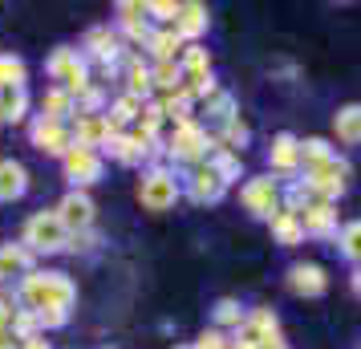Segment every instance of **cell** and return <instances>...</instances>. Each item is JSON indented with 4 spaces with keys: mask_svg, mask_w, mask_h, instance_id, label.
I'll return each mask as SVG.
<instances>
[{
    "mask_svg": "<svg viewBox=\"0 0 361 349\" xmlns=\"http://www.w3.org/2000/svg\"><path fill=\"white\" fill-rule=\"evenodd\" d=\"M69 134H73V147L102 150L118 130L110 126V118H106V114H73V118H69Z\"/></svg>",
    "mask_w": 361,
    "mask_h": 349,
    "instance_id": "16",
    "label": "cell"
},
{
    "mask_svg": "<svg viewBox=\"0 0 361 349\" xmlns=\"http://www.w3.org/2000/svg\"><path fill=\"white\" fill-rule=\"evenodd\" d=\"M150 78H154V90H163V94H175L179 85H187L179 61H159V66H150Z\"/></svg>",
    "mask_w": 361,
    "mask_h": 349,
    "instance_id": "39",
    "label": "cell"
},
{
    "mask_svg": "<svg viewBox=\"0 0 361 349\" xmlns=\"http://www.w3.org/2000/svg\"><path fill=\"white\" fill-rule=\"evenodd\" d=\"M20 244L41 260V256H57V252H66L69 232H66V224L57 219L53 207H41V212H33V216L25 219V228H20Z\"/></svg>",
    "mask_w": 361,
    "mask_h": 349,
    "instance_id": "5",
    "label": "cell"
},
{
    "mask_svg": "<svg viewBox=\"0 0 361 349\" xmlns=\"http://www.w3.org/2000/svg\"><path fill=\"white\" fill-rule=\"evenodd\" d=\"M17 305L29 309V313H41V309H73L78 300V284L69 272L61 268H33L29 276L17 281Z\"/></svg>",
    "mask_w": 361,
    "mask_h": 349,
    "instance_id": "1",
    "label": "cell"
},
{
    "mask_svg": "<svg viewBox=\"0 0 361 349\" xmlns=\"http://www.w3.org/2000/svg\"><path fill=\"white\" fill-rule=\"evenodd\" d=\"M268 175H300V138L280 130L268 142Z\"/></svg>",
    "mask_w": 361,
    "mask_h": 349,
    "instance_id": "18",
    "label": "cell"
},
{
    "mask_svg": "<svg viewBox=\"0 0 361 349\" xmlns=\"http://www.w3.org/2000/svg\"><path fill=\"white\" fill-rule=\"evenodd\" d=\"M37 268V256L20 240H8V244H0V276L8 281V276H29Z\"/></svg>",
    "mask_w": 361,
    "mask_h": 349,
    "instance_id": "22",
    "label": "cell"
},
{
    "mask_svg": "<svg viewBox=\"0 0 361 349\" xmlns=\"http://www.w3.org/2000/svg\"><path fill=\"white\" fill-rule=\"evenodd\" d=\"M337 252H341V256H345L353 268L361 264V219H349V224H341V232H337Z\"/></svg>",
    "mask_w": 361,
    "mask_h": 349,
    "instance_id": "38",
    "label": "cell"
},
{
    "mask_svg": "<svg viewBox=\"0 0 361 349\" xmlns=\"http://www.w3.org/2000/svg\"><path fill=\"white\" fill-rule=\"evenodd\" d=\"M268 232H272V240H276L280 248H296V244H305V228H300V216L284 212V207H280L276 216L268 219Z\"/></svg>",
    "mask_w": 361,
    "mask_h": 349,
    "instance_id": "25",
    "label": "cell"
},
{
    "mask_svg": "<svg viewBox=\"0 0 361 349\" xmlns=\"http://www.w3.org/2000/svg\"><path fill=\"white\" fill-rule=\"evenodd\" d=\"M106 106H110V102H106V90L94 82L73 98V114H106Z\"/></svg>",
    "mask_w": 361,
    "mask_h": 349,
    "instance_id": "40",
    "label": "cell"
},
{
    "mask_svg": "<svg viewBox=\"0 0 361 349\" xmlns=\"http://www.w3.org/2000/svg\"><path fill=\"white\" fill-rule=\"evenodd\" d=\"M122 82H126V94L138 102H150L154 98V78H150V61L142 57L138 49H130L126 57V69H122Z\"/></svg>",
    "mask_w": 361,
    "mask_h": 349,
    "instance_id": "19",
    "label": "cell"
},
{
    "mask_svg": "<svg viewBox=\"0 0 361 349\" xmlns=\"http://www.w3.org/2000/svg\"><path fill=\"white\" fill-rule=\"evenodd\" d=\"M138 114H142V102L130 98L126 90H122V94L110 102V106H106V118H110V126H114V130H134Z\"/></svg>",
    "mask_w": 361,
    "mask_h": 349,
    "instance_id": "29",
    "label": "cell"
},
{
    "mask_svg": "<svg viewBox=\"0 0 361 349\" xmlns=\"http://www.w3.org/2000/svg\"><path fill=\"white\" fill-rule=\"evenodd\" d=\"M4 288H8V281H4V276H0V293H4Z\"/></svg>",
    "mask_w": 361,
    "mask_h": 349,
    "instance_id": "50",
    "label": "cell"
},
{
    "mask_svg": "<svg viewBox=\"0 0 361 349\" xmlns=\"http://www.w3.org/2000/svg\"><path fill=\"white\" fill-rule=\"evenodd\" d=\"M159 106H163L166 122H175V126H179V122H191V118H195L199 102H195V94H191L187 85H179L175 94H163V98H159Z\"/></svg>",
    "mask_w": 361,
    "mask_h": 349,
    "instance_id": "26",
    "label": "cell"
},
{
    "mask_svg": "<svg viewBox=\"0 0 361 349\" xmlns=\"http://www.w3.org/2000/svg\"><path fill=\"white\" fill-rule=\"evenodd\" d=\"M215 138H219V147H224V150H235V154H244V147L252 142V130H247L244 118L235 114L231 122H224V126L215 130Z\"/></svg>",
    "mask_w": 361,
    "mask_h": 349,
    "instance_id": "35",
    "label": "cell"
},
{
    "mask_svg": "<svg viewBox=\"0 0 361 349\" xmlns=\"http://www.w3.org/2000/svg\"><path fill=\"white\" fill-rule=\"evenodd\" d=\"M142 53H150V66H159V61H179L183 41H179L175 33H171V29H154V33L147 37Z\"/></svg>",
    "mask_w": 361,
    "mask_h": 349,
    "instance_id": "27",
    "label": "cell"
},
{
    "mask_svg": "<svg viewBox=\"0 0 361 349\" xmlns=\"http://www.w3.org/2000/svg\"><path fill=\"white\" fill-rule=\"evenodd\" d=\"M29 142L41 154H49V159H66L69 150H73V134H69V122H53V118L33 114V122H29Z\"/></svg>",
    "mask_w": 361,
    "mask_h": 349,
    "instance_id": "10",
    "label": "cell"
},
{
    "mask_svg": "<svg viewBox=\"0 0 361 349\" xmlns=\"http://www.w3.org/2000/svg\"><path fill=\"white\" fill-rule=\"evenodd\" d=\"M175 349H191V345H175Z\"/></svg>",
    "mask_w": 361,
    "mask_h": 349,
    "instance_id": "51",
    "label": "cell"
},
{
    "mask_svg": "<svg viewBox=\"0 0 361 349\" xmlns=\"http://www.w3.org/2000/svg\"><path fill=\"white\" fill-rule=\"evenodd\" d=\"M20 349H53V345L45 341V333H37V337H29V341H20Z\"/></svg>",
    "mask_w": 361,
    "mask_h": 349,
    "instance_id": "47",
    "label": "cell"
},
{
    "mask_svg": "<svg viewBox=\"0 0 361 349\" xmlns=\"http://www.w3.org/2000/svg\"><path fill=\"white\" fill-rule=\"evenodd\" d=\"M333 134L345 147H361V102H349L333 114Z\"/></svg>",
    "mask_w": 361,
    "mask_h": 349,
    "instance_id": "24",
    "label": "cell"
},
{
    "mask_svg": "<svg viewBox=\"0 0 361 349\" xmlns=\"http://www.w3.org/2000/svg\"><path fill=\"white\" fill-rule=\"evenodd\" d=\"M300 228H305V240H337V232H341L337 203H309L300 212Z\"/></svg>",
    "mask_w": 361,
    "mask_h": 349,
    "instance_id": "17",
    "label": "cell"
},
{
    "mask_svg": "<svg viewBox=\"0 0 361 349\" xmlns=\"http://www.w3.org/2000/svg\"><path fill=\"white\" fill-rule=\"evenodd\" d=\"M0 349H20V341L13 337V329H4V333H0Z\"/></svg>",
    "mask_w": 361,
    "mask_h": 349,
    "instance_id": "48",
    "label": "cell"
},
{
    "mask_svg": "<svg viewBox=\"0 0 361 349\" xmlns=\"http://www.w3.org/2000/svg\"><path fill=\"white\" fill-rule=\"evenodd\" d=\"M37 325H41V333L45 329H66L69 325V309H41V313H37Z\"/></svg>",
    "mask_w": 361,
    "mask_h": 349,
    "instance_id": "45",
    "label": "cell"
},
{
    "mask_svg": "<svg viewBox=\"0 0 361 349\" xmlns=\"http://www.w3.org/2000/svg\"><path fill=\"white\" fill-rule=\"evenodd\" d=\"M37 110H41V118L69 122V118H73V98H69V90H61V85H49V90L41 94V102H37Z\"/></svg>",
    "mask_w": 361,
    "mask_h": 349,
    "instance_id": "30",
    "label": "cell"
},
{
    "mask_svg": "<svg viewBox=\"0 0 361 349\" xmlns=\"http://www.w3.org/2000/svg\"><path fill=\"white\" fill-rule=\"evenodd\" d=\"M118 13V37L126 41V45H147V37L154 33V25L147 17V0H122L114 8Z\"/></svg>",
    "mask_w": 361,
    "mask_h": 349,
    "instance_id": "14",
    "label": "cell"
},
{
    "mask_svg": "<svg viewBox=\"0 0 361 349\" xmlns=\"http://www.w3.org/2000/svg\"><path fill=\"white\" fill-rule=\"evenodd\" d=\"M82 57L85 61H98L102 78H118V73L126 69L130 45L118 37L114 25H94V29H85V37H82Z\"/></svg>",
    "mask_w": 361,
    "mask_h": 349,
    "instance_id": "3",
    "label": "cell"
},
{
    "mask_svg": "<svg viewBox=\"0 0 361 349\" xmlns=\"http://www.w3.org/2000/svg\"><path fill=\"white\" fill-rule=\"evenodd\" d=\"M45 78H49L53 85L69 90V98H78L85 85H94L90 61L82 57V49H69V45H61V49H53L49 57H45Z\"/></svg>",
    "mask_w": 361,
    "mask_h": 349,
    "instance_id": "6",
    "label": "cell"
},
{
    "mask_svg": "<svg viewBox=\"0 0 361 349\" xmlns=\"http://www.w3.org/2000/svg\"><path fill=\"white\" fill-rule=\"evenodd\" d=\"M284 281H288V293L293 297H305V300H317L329 293V272L321 264H312V260H296Z\"/></svg>",
    "mask_w": 361,
    "mask_h": 349,
    "instance_id": "15",
    "label": "cell"
},
{
    "mask_svg": "<svg viewBox=\"0 0 361 349\" xmlns=\"http://www.w3.org/2000/svg\"><path fill=\"white\" fill-rule=\"evenodd\" d=\"M207 166H212L215 175H219V179H224V183H240V179H244V154H235V150H215L212 159H207Z\"/></svg>",
    "mask_w": 361,
    "mask_h": 349,
    "instance_id": "34",
    "label": "cell"
},
{
    "mask_svg": "<svg viewBox=\"0 0 361 349\" xmlns=\"http://www.w3.org/2000/svg\"><path fill=\"white\" fill-rule=\"evenodd\" d=\"M8 329H13L17 341H29V337L41 333V325H37V313H29V309H20L17 305V313H13V325H8Z\"/></svg>",
    "mask_w": 361,
    "mask_h": 349,
    "instance_id": "41",
    "label": "cell"
},
{
    "mask_svg": "<svg viewBox=\"0 0 361 349\" xmlns=\"http://www.w3.org/2000/svg\"><path fill=\"white\" fill-rule=\"evenodd\" d=\"M13 313H17V297H8V288L0 293V333L13 325Z\"/></svg>",
    "mask_w": 361,
    "mask_h": 349,
    "instance_id": "46",
    "label": "cell"
},
{
    "mask_svg": "<svg viewBox=\"0 0 361 349\" xmlns=\"http://www.w3.org/2000/svg\"><path fill=\"white\" fill-rule=\"evenodd\" d=\"M61 175H66L69 191H90V187L106 175V159H102V150L73 147L66 159H61Z\"/></svg>",
    "mask_w": 361,
    "mask_h": 349,
    "instance_id": "9",
    "label": "cell"
},
{
    "mask_svg": "<svg viewBox=\"0 0 361 349\" xmlns=\"http://www.w3.org/2000/svg\"><path fill=\"white\" fill-rule=\"evenodd\" d=\"M191 349H231V337L224 329H215V325H212V329H203L195 341H191Z\"/></svg>",
    "mask_w": 361,
    "mask_h": 349,
    "instance_id": "44",
    "label": "cell"
},
{
    "mask_svg": "<svg viewBox=\"0 0 361 349\" xmlns=\"http://www.w3.org/2000/svg\"><path fill=\"white\" fill-rule=\"evenodd\" d=\"M207 29H212V13H207V4H199V0H179L175 20H171V33L179 37L183 45H203Z\"/></svg>",
    "mask_w": 361,
    "mask_h": 349,
    "instance_id": "11",
    "label": "cell"
},
{
    "mask_svg": "<svg viewBox=\"0 0 361 349\" xmlns=\"http://www.w3.org/2000/svg\"><path fill=\"white\" fill-rule=\"evenodd\" d=\"M179 69H183V78H187V82H199V78H207V73H212V53L203 49V45H183Z\"/></svg>",
    "mask_w": 361,
    "mask_h": 349,
    "instance_id": "31",
    "label": "cell"
},
{
    "mask_svg": "<svg viewBox=\"0 0 361 349\" xmlns=\"http://www.w3.org/2000/svg\"><path fill=\"white\" fill-rule=\"evenodd\" d=\"M203 106V118L207 122H215V126H224V122H231V118L240 114V106H235V94H228V90H215L207 102H199Z\"/></svg>",
    "mask_w": 361,
    "mask_h": 349,
    "instance_id": "32",
    "label": "cell"
},
{
    "mask_svg": "<svg viewBox=\"0 0 361 349\" xmlns=\"http://www.w3.org/2000/svg\"><path fill=\"white\" fill-rule=\"evenodd\" d=\"M240 203H244V212L252 219H268L280 212V179H272V175H252V179H244L240 183Z\"/></svg>",
    "mask_w": 361,
    "mask_h": 349,
    "instance_id": "7",
    "label": "cell"
},
{
    "mask_svg": "<svg viewBox=\"0 0 361 349\" xmlns=\"http://www.w3.org/2000/svg\"><path fill=\"white\" fill-rule=\"evenodd\" d=\"M57 212V219L66 224V232H90L94 224H98V203H94V195L90 191H66L61 195V203L53 207Z\"/></svg>",
    "mask_w": 361,
    "mask_h": 349,
    "instance_id": "12",
    "label": "cell"
},
{
    "mask_svg": "<svg viewBox=\"0 0 361 349\" xmlns=\"http://www.w3.org/2000/svg\"><path fill=\"white\" fill-rule=\"evenodd\" d=\"M163 106H159V98L142 102V114H138V122H134V134H142V138H163Z\"/></svg>",
    "mask_w": 361,
    "mask_h": 349,
    "instance_id": "36",
    "label": "cell"
},
{
    "mask_svg": "<svg viewBox=\"0 0 361 349\" xmlns=\"http://www.w3.org/2000/svg\"><path fill=\"white\" fill-rule=\"evenodd\" d=\"M244 317H247V309L235 297H219L215 300V309H212L215 329H224V333H235L240 325H244Z\"/></svg>",
    "mask_w": 361,
    "mask_h": 349,
    "instance_id": "33",
    "label": "cell"
},
{
    "mask_svg": "<svg viewBox=\"0 0 361 349\" xmlns=\"http://www.w3.org/2000/svg\"><path fill=\"white\" fill-rule=\"evenodd\" d=\"M29 191V166L20 159H0V203H17Z\"/></svg>",
    "mask_w": 361,
    "mask_h": 349,
    "instance_id": "21",
    "label": "cell"
},
{
    "mask_svg": "<svg viewBox=\"0 0 361 349\" xmlns=\"http://www.w3.org/2000/svg\"><path fill=\"white\" fill-rule=\"evenodd\" d=\"M183 195H187L191 203H199V207H212V203H219L224 195H228V183H224L207 163H199V166H191V171L183 175Z\"/></svg>",
    "mask_w": 361,
    "mask_h": 349,
    "instance_id": "13",
    "label": "cell"
},
{
    "mask_svg": "<svg viewBox=\"0 0 361 349\" xmlns=\"http://www.w3.org/2000/svg\"><path fill=\"white\" fill-rule=\"evenodd\" d=\"M349 175H353V166H349V159H333V163L325 166H317V171H305L300 179L309 183L312 191V200H321V203H337L345 195V187H349Z\"/></svg>",
    "mask_w": 361,
    "mask_h": 349,
    "instance_id": "8",
    "label": "cell"
},
{
    "mask_svg": "<svg viewBox=\"0 0 361 349\" xmlns=\"http://www.w3.org/2000/svg\"><path fill=\"white\" fill-rule=\"evenodd\" d=\"M163 142H166V154H163L166 166H187V171H191V166L212 159V134H207V126H203L199 118L179 122Z\"/></svg>",
    "mask_w": 361,
    "mask_h": 349,
    "instance_id": "2",
    "label": "cell"
},
{
    "mask_svg": "<svg viewBox=\"0 0 361 349\" xmlns=\"http://www.w3.org/2000/svg\"><path fill=\"white\" fill-rule=\"evenodd\" d=\"M102 159H114L118 166H147V159H142V138L134 130H118L102 147Z\"/></svg>",
    "mask_w": 361,
    "mask_h": 349,
    "instance_id": "20",
    "label": "cell"
},
{
    "mask_svg": "<svg viewBox=\"0 0 361 349\" xmlns=\"http://www.w3.org/2000/svg\"><path fill=\"white\" fill-rule=\"evenodd\" d=\"M183 200V175L175 166L154 163L142 166V179H138V203L147 212H171L175 203Z\"/></svg>",
    "mask_w": 361,
    "mask_h": 349,
    "instance_id": "4",
    "label": "cell"
},
{
    "mask_svg": "<svg viewBox=\"0 0 361 349\" xmlns=\"http://www.w3.org/2000/svg\"><path fill=\"white\" fill-rule=\"evenodd\" d=\"M333 159H337V147H333L329 138H317V134H312V138H300V175L333 163Z\"/></svg>",
    "mask_w": 361,
    "mask_h": 349,
    "instance_id": "28",
    "label": "cell"
},
{
    "mask_svg": "<svg viewBox=\"0 0 361 349\" xmlns=\"http://www.w3.org/2000/svg\"><path fill=\"white\" fill-rule=\"evenodd\" d=\"M349 284H353V293H357V297H361V264L353 268V276H349Z\"/></svg>",
    "mask_w": 361,
    "mask_h": 349,
    "instance_id": "49",
    "label": "cell"
},
{
    "mask_svg": "<svg viewBox=\"0 0 361 349\" xmlns=\"http://www.w3.org/2000/svg\"><path fill=\"white\" fill-rule=\"evenodd\" d=\"M175 8H179V0H147V17L159 20V29H171Z\"/></svg>",
    "mask_w": 361,
    "mask_h": 349,
    "instance_id": "43",
    "label": "cell"
},
{
    "mask_svg": "<svg viewBox=\"0 0 361 349\" xmlns=\"http://www.w3.org/2000/svg\"><path fill=\"white\" fill-rule=\"evenodd\" d=\"M29 82V66L17 53H0V90H25Z\"/></svg>",
    "mask_w": 361,
    "mask_h": 349,
    "instance_id": "37",
    "label": "cell"
},
{
    "mask_svg": "<svg viewBox=\"0 0 361 349\" xmlns=\"http://www.w3.org/2000/svg\"><path fill=\"white\" fill-rule=\"evenodd\" d=\"M98 244H102L98 228H90V232H73L69 235L66 252H73V256H90V252H98Z\"/></svg>",
    "mask_w": 361,
    "mask_h": 349,
    "instance_id": "42",
    "label": "cell"
},
{
    "mask_svg": "<svg viewBox=\"0 0 361 349\" xmlns=\"http://www.w3.org/2000/svg\"><path fill=\"white\" fill-rule=\"evenodd\" d=\"M29 110H33L29 90H0V126H20V122H29Z\"/></svg>",
    "mask_w": 361,
    "mask_h": 349,
    "instance_id": "23",
    "label": "cell"
}]
</instances>
